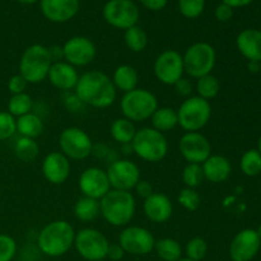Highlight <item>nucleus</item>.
Masks as SVG:
<instances>
[{
	"instance_id": "1",
	"label": "nucleus",
	"mask_w": 261,
	"mask_h": 261,
	"mask_svg": "<svg viewBox=\"0 0 261 261\" xmlns=\"http://www.w3.org/2000/svg\"><path fill=\"white\" fill-rule=\"evenodd\" d=\"M74 93L86 106L107 109L116 101L117 91L112 79L99 70H89L79 75Z\"/></svg>"
},
{
	"instance_id": "2",
	"label": "nucleus",
	"mask_w": 261,
	"mask_h": 261,
	"mask_svg": "<svg viewBox=\"0 0 261 261\" xmlns=\"http://www.w3.org/2000/svg\"><path fill=\"white\" fill-rule=\"evenodd\" d=\"M75 229L64 219H58L46 224L37 234V247L48 257H60L74 247Z\"/></svg>"
},
{
	"instance_id": "3",
	"label": "nucleus",
	"mask_w": 261,
	"mask_h": 261,
	"mask_svg": "<svg viewBox=\"0 0 261 261\" xmlns=\"http://www.w3.org/2000/svg\"><path fill=\"white\" fill-rule=\"evenodd\" d=\"M101 216L110 226L124 227L129 226L137 212V201L130 191L115 190L111 189L99 200Z\"/></svg>"
},
{
	"instance_id": "4",
	"label": "nucleus",
	"mask_w": 261,
	"mask_h": 261,
	"mask_svg": "<svg viewBox=\"0 0 261 261\" xmlns=\"http://www.w3.org/2000/svg\"><path fill=\"white\" fill-rule=\"evenodd\" d=\"M53 65L48 47L35 43L23 51L18 64V70L28 84H38L46 81Z\"/></svg>"
},
{
	"instance_id": "5",
	"label": "nucleus",
	"mask_w": 261,
	"mask_h": 261,
	"mask_svg": "<svg viewBox=\"0 0 261 261\" xmlns=\"http://www.w3.org/2000/svg\"><path fill=\"white\" fill-rule=\"evenodd\" d=\"M132 147L138 158L150 163L161 162L168 153L167 138L152 126L138 129L132 142Z\"/></svg>"
},
{
	"instance_id": "6",
	"label": "nucleus",
	"mask_w": 261,
	"mask_h": 261,
	"mask_svg": "<svg viewBox=\"0 0 261 261\" xmlns=\"http://www.w3.org/2000/svg\"><path fill=\"white\" fill-rule=\"evenodd\" d=\"M158 99L154 93L145 88H135L124 93L120 99L122 117L133 122L147 121L158 109Z\"/></svg>"
},
{
	"instance_id": "7",
	"label": "nucleus",
	"mask_w": 261,
	"mask_h": 261,
	"mask_svg": "<svg viewBox=\"0 0 261 261\" xmlns=\"http://www.w3.org/2000/svg\"><path fill=\"white\" fill-rule=\"evenodd\" d=\"M184 70L189 78L199 79L212 74L217 63L216 48L208 42H195L182 55Z\"/></svg>"
},
{
	"instance_id": "8",
	"label": "nucleus",
	"mask_w": 261,
	"mask_h": 261,
	"mask_svg": "<svg viewBox=\"0 0 261 261\" xmlns=\"http://www.w3.org/2000/svg\"><path fill=\"white\" fill-rule=\"evenodd\" d=\"M177 111L178 126L185 133L200 132L206 126L212 117V105L198 96L185 98Z\"/></svg>"
},
{
	"instance_id": "9",
	"label": "nucleus",
	"mask_w": 261,
	"mask_h": 261,
	"mask_svg": "<svg viewBox=\"0 0 261 261\" xmlns=\"http://www.w3.org/2000/svg\"><path fill=\"white\" fill-rule=\"evenodd\" d=\"M110 242L101 231L92 227L79 229L75 232L74 249L79 256L86 261L105 260L107 257Z\"/></svg>"
},
{
	"instance_id": "10",
	"label": "nucleus",
	"mask_w": 261,
	"mask_h": 261,
	"mask_svg": "<svg viewBox=\"0 0 261 261\" xmlns=\"http://www.w3.org/2000/svg\"><path fill=\"white\" fill-rule=\"evenodd\" d=\"M59 147L60 152L69 160L83 161L92 155L93 142L83 129L70 126L64 129L59 135Z\"/></svg>"
},
{
	"instance_id": "11",
	"label": "nucleus",
	"mask_w": 261,
	"mask_h": 261,
	"mask_svg": "<svg viewBox=\"0 0 261 261\" xmlns=\"http://www.w3.org/2000/svg\"><path fill=\"white\" fill-rule=\"evenodd\" d=\"M117 244L125 254L133 256H145L154 250L155 239L149 229L140 226H126L119 234Z\"/></svg>"
},
{
	"instance_id": "12",
	"label": "nucleus",
	"mask_w": 261,
	"mask_h": 261,
	"mask_svg": "<svg viewBox=\"0 0 261 261\" xmlns=\"http://www.w3.org/2000/svg\"><path fill=\"white\" fill-rule=\"evenodd\" d=\"M102 13L111 27L124 31L137 25L140 17L139 8L133 0H109Z\"/></svg>"
},
{
	"instance_id": "13",
	"label": "nucleus",
	"mask_w": 261,
	"mask_h": 261,
	"mask_svg": "<svg viewBox=\"0 0 261 261\" xmlns=\"http://www.w3.org/2000/svg\"><path fill=\"white\" fill-rule=\"evenodd\" d=\"M106 173L110 186L115 190L132 191L142 180L139 166L127 158H117L116 161L110 163Z\"/></svg>"
},
{
	"instance_id": "14",
	"label": "nucleus",
	"mask_w": 261,
	"mask_h": 261,
	"mask_svg": "<svg viewBox=\"0 0 261 261\" xmlns=\"http://www.w3.org/2000/svg\"><path fill=\"white\" fill-rule=\"evenodd\" d=\"M153 71L158 82L165 86H173L185 74L182 55L176 50H165L155 58Z\"/></svg>"
},
{
	"instance_id": "15",
	"label": "nucleus",
	"mask_w": 261,
	"mask_h": 261,
	"mask_svg": "<svg viewBox=\"0 0 261 261\" xmlns=\"http://www.w3.org/2000/svg\"><path fill=\"white\" fill-rule=\"evenodd\" d=\"M64 61L74 68L87 66L96 59L97 48L93 41L84 36H74L69 38L63 46Z\"/></svg>"
},
{
	"instance_id": "16",
	"label": "nucleus",
	"mask_w": 261,
	"mask_h": 261,
	"mask_svg": "<svg viewBox=\"0 0 261 261\" xmlns=\"http://www.w3.org/2000/svg\"><path fill=\"white\" fill-rule=\"evenodd\" d=\"M178 150L188 163L201 165L212 155V144L200 132L185 133L178 140Z\"/></svg>"
},
{
	"instance_id": "17",
	"label": "nucleus",
	"mask_w": 261,
	"mask_h": 261,
	"mask_svg": "<svg viewBox=\"0 0 261 261\" xmlns=\"http://www.w3.org/2000/svg\"><path fill=\"white\" fill-rule=\"evenodd\" d=\"M261 240L256 229L246 228L240 231L229 245L228 254L232 261H251L259 254Z\"/></svg>"
},
{
	"instance_id": "18",
	"label": "nucleus",
	"mask_w": 261,
	"mask_h": 261,
	"mask_svg": "<svg viewBox=\"0 0 261 261\" xmlns=\"http://www.w3.org/2000/svg\"><path fill=\"white\" fill-rule=\"evenodd\" d=\"M78 188L83 196L97 200H101L111 190L106 171L99 167L86 168L79 175Z\"/></svg>"
},
{
	"instance_id": "19",
	"label": "nucleus",
	"mask_w": 261,
	"mask_h": 261,
	"mask_svg": "<svg viewBox=\"0 0 261 261\" xmlns=\"http://www.w3.org/2000/svg\"><path fill=\"white\" fill-rule=\"evenodd\" d=\"M42 175L51 185H61L70 176V160L61 152H51L42 161Z\"/></svg>"
},
{
	"instance_id": "20",
	"label": "nucleus",
	"mask_w": 261,
	"mask_h": 261,
	"mask_svg": "<svg viewBox=\"0 0 261 261\" xmlns=\"http://www.w3.org/2000/svg\"><path fill=\"white\" fill-rule=\"evenodd\" d=\"M79 0H40V8L46 19L64 23L73 19L79 12Z\"/></svg>"
},
{
	"instance_id": "21",
	"label": "nucleus",
	"mask_w": 261,
	"mask_h": 261,
	"mask_svg": "<svg viewBox=\"0 0 261 261\" xmlns=\"http://www.w3.org/2000/svg\"><path fill=\"white\" fill-rule=\"evenodd\" d=\"M143 212L148 221L162 224L170 221L173 213V204L166 194L153 193L143 203Z\"/></svg>"
},
{
	"instance_id": "22",
	"label": "nucleus",
	"mask_w": 261,
	"mask_h": 261,
	"mask_svg": "<svg viewBox=\"0 0 261 261\" xmlns=\"http://www.w3.org/2000/svg\"><path fill=\"white\" fill-rule=\"evenodd\" d=\"M47 79L55 88L70 92L75 88L76 83H78L79 74L76 68H74L66 61H56V63H53L50 70H48Z\"/></svg>"
},
{
	"instance_id": "23",
	"label": "nucleus",
	"mask_w": 261,
	"mask_h": 261,
	"mask_svg": "<svg viewBox=\"0 0 261 261\" xmlns=\"http://www.w3.org/2000/svg\"><path fill=\"white\" fill-rule=\"evenodd\" d=\"M204 178L212 184H222L229 178L232 173V165L229 160L221 154H212L201 163Z\"/></svg>"
},
{
	"instance_id": "24",
	"label": "nucleus",
	"mask_w": 261,
	"mask_h": 261,
	"mask_svg": "<svg viewBox=\"0 0 261 261\" xmlns=\"http://www.w3.org/2000/svg\"><path fill=\"white\" fill-rule=\"evenodd\" d=\"M236 45L244 58L254 63H261V31L247 28L239 33Z\"/></svg>"
},
{
	"instance_id": "25",
	"label": "nucleus",
	"mask_w": 261,
	"mask_h": 261,
	"mask_svg": "<svg viewBox=\"0 0 261 261\" xmlns=\"http://www.w3.org/2000/svg\"><path fill=\"white\" fill-rule=\"evenodd\" d=\"M112 83H114L116 91L127 93L133 89L138 88L139 83V73L134 66L129 64H121L117 66L112 75Z\"/></svg>"
},
{
	"instance_id": "26",
	"label": "nucleus",
	"mask_w": 261,
	"mask_h": 261,
	"mask_svg": "<svg viewBox=\"0 0 261 261\" xmlns=\"http://www.w3.org/2000/svg\"><path fill=\"white\" fill-rule=\"evenodd\" d=\"M149 120L152 122L153 129L162 133V134L171 132L178 125L177 111L172 107L167 106L158 107Z\"/></svg>"
},
{
	"instance_id": "27",
	"label": "nucleus",
	"mask_w": 261,
	"mask_h": 261,
	"mask_svg": "<svg viewBox=\"0 0 261 261\" xmlns=\"http://www.w3.org/2000/svg\"><path fill=\"white\" fill-rule=\"evenodd\" d=\"M43 130H45V125H43L42 119L35 112H30L17 119V133L20 137L37 139L42 135Z\"/></svg>"
},
{
	"instance_id": "28",
	"label": "nucleus",
	"mask_w": 261,
	"mask_h": 261,
	"mask_svg": "<svg viewBox=\"0 0 261 261\" xmlns=\"http://www.w3.org/2000/svg\"><path fill=\"white\" fill-rule=\"evenodd\" d=\"M137 130L134 122L125 117H119L112 121L111 126H110V134H111L112 139L119 143L120 145L132 144L133 139L137 134Z\"/></svg>"
},
{
	"instance_id": "29",
	"label": "nucleus",
	"mask_w": 261,
	"mask_h": 261,
	"mask_svg": "<svg viewBox=\"0 0 261 261\" xmlns=\"http://www.w3.org/2000/svg\"><path fill=\"white\" fill-rule=\"evenodd\" d=\"M74 216L78 221L83 223L93 222L94 219L101 216V209H99V200L87 196H82L74 204Z\"/></svg>"
},
{
	"instance_id": "30",
	"label": "nucleus",
	"mask_w": 261,
	"mask_h": 261,
	"mask_svg": "<svg viewBox=\"0 0 261 261\" xmlns=\"http://www.w3.org/2000/svg\"><path fill=\"white\" fill-rule=\"evenodd\" d=\"M153 251H155L157 256L162 261H177L182 257L181 244L177 240L171 239V237L155 240Z\"/></svg>"
},
{
	"instance_id": "31",
	"label": "nucleus",
	"mask_w": 261,
	"mask_h": 261,
	"mask_svg": "<svg viewBox=\"0 0 261 261\" xmlns=\"http://www.w3.org/2000/svg\"><path fill=\"white\" fill-rule=\"evenodd\" d=\"M194 88H195L196 96L205 99V101H211L219 94L221 83H219V79L217 76H214L213 74H208V75L196 79V84Z\"/></svg>"
},
{
	"instance_id": "32",
	"label": "nucleus",
	"mask_w": 261,
	"mask_h": 261,
	"mask_svg": "<svg viewBox=\"0 0 261 261\" xmlns=\"http://www.w3.org/2000/svg\"><path fill=\"white\" fill-rule=\"evenodd\" d=\"M40 145L36 139L20 137L14 144V154L22 162H32L38 157Z\"/></svg>"
},
{
	"instance_id": "33",
	"label": "nucleus",
	"mask_w": 261,
	"mask_h": 261,
	"mask_svg": "<svg viewBox=\"0 0 261 261\" xmlns=\"http://www.w3.org/2000/svg\"><path fill=\"white\" fill-rule=\"evenodd\" d=\"M7 111L9 112L12 116H14L15 119L23 116V115H27L30 112H32L33 110V99L32 97L28 93H19V94H12V97L8 101Z\"/></svg>"
},
{
	"instance_id": "34",
	"label": "nucleus",
	"mask_w": 261,
	"mask_h": 261,
	"mask_svg": "<svg viewBox=\"0 0 261 261\" xmlns=\"http://www.w3.org/2000/svg\"><path fill=\"white\" fill-rule=\"evenodd\" d=\"M124 41L126 47L133 53H142L148 46V36L147 32L139 25L130 27L125 31Z\"/></svg>"
},
{
	"instance_id": "35",
	"label": "nucleus",
	"mask_w": 261,
	"mask_h": 261,
	"mask_svg": "<svg viewBox=\"0 0 261 261\" xmlns=\"http://www.w3.org/2000/svg\"><path fill=\"white\" fill-rule=\"evenodd\" d=\"M240 168L247 177H255L261 173V154L257 149H249L242 154Z\"/></svg>"
},
{
	"instance_id": "36",
	"label": "nucleus",
	"mask_w": 261,
	"mask_h": 261,
	"mask_svg": "<svg viewBox=\"0 0 261 261\" xmlns=\"http://www.w3.org/2000/svg\"><path fill=\"white\" fill-rule=\"evenodd\" d=\"M182 182L185 188L189 189H196L204 182V173L201 165H196V163H188L182 170Z\"/></svg>"
},
{
	"instance_id": "37",
	"label": "nucleus",
	"mask_w": 261,
	"mask_h": 261,
	"mask_svg": "<svg viewBox=\"0 0 261 261\" xmlns=\"http://www.w3.org/2000/svg\"><path fill=\"white\" fill-rule=\"evenodd\" d=\"M186 257L193 261H203L208 254V244L201 237L189 240L185 247Z\"/></svg>"
},
{
	"instance_id": "38",
	"label": "nucleus",
	"mask_w": 261,
	"mask_h": 261,
	"mask_svg": "<svg viewBox=\"0 0 261 261\" xmlns=\"http://www.w3.org/2000/svg\"><path fill=\"white\" fill-rule=\"evenodd\" d=\"M177 201L188 212H196L201 205V198L196 189H181L177 196Z\"/></svg>"
},
{
	"instance_id": "39",
	"label": "nucleus",
	"mask_w": 261,
	"mask_h": 261,
	"mask_svg": "<svg viewBox=\"0 0 261 261\" xmlns=\"http://www.w3.org/2000/svg\"><path fill=\"white\" fill-rule=\"evenodd\" d=\"M205 9V0H178V10L189 19L200 17Z\"/></svg>"
},
{
	"instance_id": "40",
	"label": "nucleus",
	"mask_w": 261,
	"mask_h": 261,
	"mask_svg": "<svg viewBox=\"0 0 261 261\" xmlns=\"http://www.w3.org/2000/svg\"><path fill=\"white\" fill-rule=\"evenodd\" d=\"M17 133V119L8 111H0V140H8Z\"/></svg>"
},
{
	"instance_id": "41",
	"label": "nucleus",
	"mask_w": 261,
	"mask_h": 261,
	"mask_svg": "<svg viewBox=\"0 0 261 261\" xmlns=\"http://www.w3.org/2000/svg\"><path fill=\"white\" fill-rule=\"evenodd\" d=\"M17 242L12 236L0 233V261H12L17 254Z\"/></svg>"
},
{
	"instance_id": "42",
	"label": "nucleus",
	"mask_w": 261,
	"mask_h": 261,
	"mask_svg": "<svg viewBox=\"0 0 261 261\" xmlns=\"http://www.w3.org/2000/svg\"><path fill=\"white\" fill-rule=\"evenodd\" d=\"M63 103L66 111L70 112V114H78V112L83 111V109L86 107V105L82 102V99L74 92L73 93L71 92H66L63 98Z\"/></svg>"
},
{
	"instance_id": "43",
	"label": "nucleus",
	"mask_w": 261,
	"mask_h": 261,
	"mask_svg": "<svg viewBox=\"0 0 261 261\" xmlns=\"http://www.w3.org/2000/svg\"><path fill=\"white\" fill-rule=\"evenodd\" d=\"M92 154L94 155L96 158H99V160H105L109 162V165L114 161L117 160V155L115 153L114 149L107 147L106 144H93V148H92Z\"/></svg>"
},
{
	"instance_id": "44",
	"label": "nucleus",
	"mask_w": 261,
	"mask_h": 261,
	"mask_svg": "<svg viewBox=\"0 0 261 261\" xmlns=\"http://www.w3.org/2000/svg\"><path fill=\"white\" fill-rule=\"evenodd\" d=\"M172 87L175 88V92L177 96L185 97V98L191 97L194 89H195L194 88L193 82H191V79L188 78V76H182L181 79H178V81L176 82Z\"/></svg>"
},
{
	"instance_id": "45",
	"label": "nucleus",
	"mask_w": 261,
	"mask_h": 261,
	"mask_svg": "<svg viewBox=\"0 0 261 261\" xmlns=\"http://www.w3.org/2000/svg\"><path fill=\"white\" fill-rule=\"evenodd\" d=\"M27 86H28L27 81H25L19 73L10 76V79L8 81V89H9V92L12 94L24 93L25 89H27Z\"/></svg>"
},
{
	"instance_id": "46",
	"label": "nucleus",
	"mask_w": 261,
	"mask_h": 261,
	"mask_svg": "<svg viewBox=\"0 0 261 261\" xmlns=\"http://www.w3.org/2000/svg\"><path fill=\"white\" fill-rule=\"evenodd\" d=\"M214 14H216V18L219 22H228V20L233 17V8L222 3V4H219L218 7L216 8Z\"/></svg>"
},
{
	"instance_id": "47",
	"label": "nucleus",
	"mask_w": 261,
	"mask_h": 261,
	"mask_svg": "<svg viewBox=\"0 0 261 261\" xmlns=\"http://www.w3.org/2000/svg\"><path fill=\"white\" fill-rule=\"evenodd\" d=\"M134 190H135V193H137V195L140 196V198H143L144 200L147 198H149V196L154 193V191H153L152 184L147 180H140L139 182L135 185Z\"/></svg>"
},
{
	"instance_id": "48",
	"label": "nucleus",
	"mask_w": 261,
	"mask_h": 261,
	"mask_svg": "<svg viewBox=\"0 0 261 261\" xmlns=\"http://www.w3.org/2000/svg\"><path fill=\"white\" fill-rule=\"evenodd\" d=\"M125 255L126 254H125V251L119 244H110L106 259H110L111 261H120L124 259Z\"/></svg>"
},
{
	"instance_id": "49",
	"label": "nucleus",
	"mask_w": 261,
	"mask_h": 261,
	"mask_svg": "<svg viewBox=\"0 0 261 261\" xmlns=\"http://www.w3.org/2000/svg\"><path fill=\"white\" fill-rule=\"evenodd\" d=\"M139 3L147 9L157 12V10L163 9L167 5L168 0H139Z\"/></svg>"
},
{
	"instance_id": "50",
	"label": "nucleus",
	"mask_w": 261,
	"mask_h": 261,
	"mask_svg": "<svg viewBox=\"0 0 261 261\" xmlns=\"http://www.w3.org/2000/svg\"><path fill=\"white\" fill-rule=\"evenodd\" d=\"M48 53H50L51 59H53V63L64 60L63 47H59V46H51V47H48Z\"/></svg>"
},
{
	"instance_id": "51",
	"label": "nucleus",
	"mask_w": 261,
	"mask_h": 261,
	"mask_svg": "<svg viewBox=\"0 0 261 261\" xmlns=\"http://www.w3.org/2000/svg\"><path fill=\"white\" fill-rule=\"evenodd\" d=\"M254 0H222V3L229 5L231 8H241L246 7V5L251 4Z\"/></svg>"
},
{
	"instance_id": "52",
	"label": "nucleus",
	"mask_w": 261,
	"mask_h": 261,
	"mask_svg": "<svg viewBox=\"0 0 261 261\" xmlns=\"http://www.w3.org/2000/svg\"><path fill=\"white\" fill-rule=\"evenodd\" d=\"M249 70L251 73H257L260 70V63H254V61H249Z\"/></svg>"
},
{
	"instance_id": "53",
	"label": "nucleus",
	"mask_w": 261,
	"mask_h": 261,
	"mask_svg": "<svg viewBox=\"0 0 261 261\" xmlns=\"http://www.w3.org/2000/svg\"><path fill=\"white\" fill-rule=\"evenodd\" d=\"M120 148H121L122 153H124L125 155H129V154H133V147L132 144H124V145H120Z\"/></svg>"
},
{
	"instance_id": "54",
	"label": "nucleus",
	"mask_w": 261,
	"mask_h": 261,
	"mask_svg": "<svg viewBox=\"0 0 261 261\" xmlns=\"http://www.w3.org/2000/svg\"><path fill=\"white\" fill-rule=\"evenodd\" d=\"M18 3L20 4H24V5H30V4H35V3L40 2V0H17Z\"/></svg>"
},
{
	"instance_id": "55",
	"label": "nucleus",
	"mask_w": 261,
	"mask_h": 261,
	"mask_svg": "<svg viewBox=\"0 0 261 261\" xmlns=\"http://www.w3.org/2000/svg\"><path fill=\"white\" fill-rule=\"evenodd\" d=\"M257 150H259V153L261 154V135L259 138V143H257Z\"/></svg>"
},
{
	"instance_id": "56",
	"label": "nucleus",
	"mask_w": 261,
	"mask_h": 261,
	"mask_svg": "<svg viewBox=\"0 0 261 261\" xmlns=\"http://www.w3.org/2000/svg\"><path fill=\"white\" fill-rule=\"evenodd\" d=\"M256 232H257V234H259V237H260V240H261V223H260V226L257 227Z\"/></svg>"
},
{
	"instance_id": "57",
	"label": "nucleus",
	"mask_w": 261,
	"mask_h": 261,
	"mask_svg": "<svg viewBox=\"0 0 261 261\" xmlns=\"http://www.w3.org/2000/svg\"><path fill=\"white\" fill-rule=\"evenodd\" d=\"M177 261H193V260L188 259V257H181V259H180V260H177Z\"/></svg>"
},
{
	"instance_id": "58",
	"label": "nucleus",
	"mask_w": 261,
	"mask_h": 261,
	"mask_svg": "<svg viewBox=\"0 0 261 261\" xmlns=\"http://www.w3.org/2000/svg\"><path fill=\"white\" fill-rule=\"evenodd\" d=\"M259 73L261 74V63H260V70H259Z\"/></svg>"
},
{
	"instance_id": "59",
	"label": "nucleus",
	"mask_w": 261,
	"mask_h": 261,
	"mask_svg": "<svg viewBox=\"0 0 261 261\" xmlns=\"http://www.w3.org/2000/svg\"><path fill=\"white\" fill-rule=\"evenodd\" d=\"M0 198H2V193H0Z\"/></svg>"
},
{
	"instance_id": "60",
	"label": "nucleus",
	"mask_w": 261,
	"mask_h": 261,
	"mask_svg": "<svg viewBox=\"0 0 261 261\" xmlns=\"http://www.w3.org/2000/svg\"><path fill=\"white\" fill-rule=\"evenodd\" d=\"M98 261H105V260H98Z\"/></svg>"
}]
</instances>
